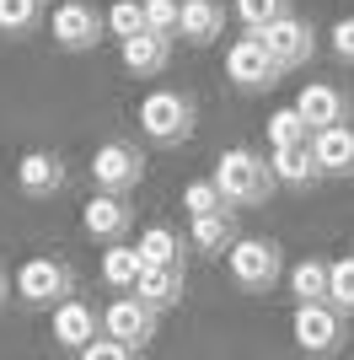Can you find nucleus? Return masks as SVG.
<instances>
[{
	"instance_id": "f257e3e1",
	"label": "nucleus",
	"mask_w": 354,
	"mask_h": 360,
	"mask_svg": "<svg viewBox=\"0 0 354 360\" xmlns=\"http://www.w3.org/2000/svg\"><path fill=\"white\" fill-rule=\"evenodd\" d=\"M215 188H221V199L231 210H258V205L274 199L280 178H274V167H268L263 150L231 146V150H221V162H215Z\"/></svg>"
},
{
	"instance_id": "f03ea898",
	"label": "nucleus",
	"mask_w": 354,
	"mask_h": 360,
	"mask_svg": "<svg viewBox=\"0 0 354 360\" xmlns=\"http://www.w3.org/2000/svg\"><path fill=\"white\" fill-rule=\"evenodd\" d=\"M225 269H231L236 290L268 296L284 274V253H280V242H268V237H236L231 248H225Z\"/></svg>"
},
{
	"instance_id": "7ed1b4c3",
	"label": "nucleus",
	"mask_w": 354,
	"mask_h": 360,
	"mask_svg": "<svg viewBox=\"0 0 354 360\" xmlns=\"http://www.w3.org/2000/svg\"><path fill=\"white\" fill-rule=\"evenodd\" d=\"M140 129H145V140H156V146H183V140L193 135V119H199V108H193L188 91L177 86H156L140 97Z\"/></svg>"
},
{
	"instance_id": "20e7f679",
	"label": "nucleus",
	"mask_w": 354,
	"mask_h": 360,
	"mask_svg": "<svg viewBox=\"0 0 354 360\" xmlns=\"http://www.w3.org/2000/svg\"><path fill=\"white\" fill-rule=\"evenodd\" d=\"M290 333L306 355H343L349 349V312H339L333 301H295Z\"/></svg>"
},
{
	"instance_id": "39448f33",
	"label": "nucleus",
	"mask_w": 354,
	"mask_h": 360,
	"mask_svg": "<svg viewBox=\"0 0 354 360\" xmlns=\"http://www.w3.org/2000/svg\"><path fill=\"white\" fill-rule=\"evenodd\" d=\"M11 296L22 301V307L48 312V307H59L65 296H75V269L65 258H27L11 280Z\"/></svg>"
},
{
	"instance_id": "423d86ee",
	"label": "nucleus",
	"mask_w": 354,
	"mask_h": 360,
	"mask_svg": "<svg viewBox=\"0 0 354 360\" xmlns=\"http://www.w3.org/2000/svg\"><path fill=\"white\" fill-rule=\"evenodd\" d=\"M107 32V11H97L91 0H59L54 16H48V38H54L65 54H91Z\"/></svg>"
},
{
	"instance_id": "0eeeda50",
	"label": "nucleus",
	"mask_w": 354,
	"mask_h": 360,
	"mask_svg": "<svg viewBox=\"0 0 354 360\" xmlns=\"http://www.w3.org/2000/svg\"><path fill=\"white\" fill-rule=\"evenodd\" d=\"M225 75H231L236 91H247V97H258V91H274L284 81L280 60L268 54L263 44H258V32H247V38H236L231 49H225Z\"/></svg>"
},
{
	"instance_id": "6e6552de",
	"label": "nucleus",
	"mask_w": 354,
	"mask_h": 360,
	"mask_svg": "<svg viewBox=\"0 0 354 360\" xmlns=\"http://www.w3.org/2000/svg\"><path fill=\"white\" fill-rule=\"evenodd\" d=\"M258 44L280 60V70L290 75V70H301V65L317 54V32H311V22H301L295 11H284V16H274V22H263L258 27Z\"/></svg>"
},
{
	"instance_id": "1a4fd4ad",
	"label": "nucleus",
	"mask_w": 354,
	"mask_h": 360,
	"mask_svg": "<svg viewBox=\"0 0 354 360\" xmlns=\"http://www.w3.org/2000/svg\"><path fill=\"white\" fill-rule=\"evenodd\" d=\"M145 178V156L129 146V140H103L91 150V183L107 188V194H134Z\"/></svg>"
},
{
	"instance_id": "9d476101",
	"label": "nucleus",
	"mask_w": 354,
	"mask_h": 360,
	"mask_svg": "<svg viewBox=\"0 0 354 360\" xmlns=\"http://www.w3.org/2000/svg\"><path fill=\"white\" fill-rule=\"evenodd\" d=\"M156 307H145V301L134 296V290H118L113 301L103 307V333H113V339H124V345L140 355V349L156 339Z\"/></svg>"
},
{
	"instance_id": "9b49d317",
	"label": "nucleus",
	"mask_w": 354,
	"mask_h": 360,
	"mask_svg": "<svg viewBox=\"0 0 354 360\" xmlns=\"http://www.w3.org/2000/svg\"><path fill=\"white\" fill-rule=\"evenodd\" d=\"M48 333H54L59 349L81 355V349L103 333V307H91V301H81V296H65L59 307H48Z\"/></svg>"
},
{
	"instance_id": "f8f14e48",
	"label": "nucleus",
	"mask_w": 354,
	"mask_h": 360,
	"mask_svg": "<svg viewBox=\"0 0 354 360\" xmlns=\"http://www.w3.org/2000/svg\"><path fill=\"white\" fill-rule=\"evenodd\" d=\"M134 226V205L129 194H107V188H97V194L86 199V210H81V231H86L91 242H124Z\"/></svg>"
},
{
	"instance_id": "ddd939ff",
	"label": "nucleus",
	"mask_w": 354,
	"mask_h": 360,
	"mask_svg": "<svg viewBox=\"0 0 354 360\" xmlns=\"http://www.w3.org/2000/svg\"><path fill=\"white\" fill-rule=\"evenodd\" d=\"M295 108H301V119H306L311 129H327V124H354L349 91L333 86V81H306V86H301V97H295Z\"/></svg>"
},
{
	"instance_id": "4468645a",
	"label": "nucleus",
	"mask_w": 354,
	"mask_h": 360,
	"mask_svg": "<svg viewBox=\"0 0 354 360\" xmlns=\"http://www.w3.org/2000/svg\"><path fill=\"white\" fill-rule=\"evenodd\" d=\"M65 183H70V172H65V156H54V150H27L16 162V188L27 199H54L65 194Z\"/></svg>"
},
{
	"instance_id": "2eb2a0df",
	"label": "nucleus",
	"mask_w": 354,
	"mask_h": 360,
	"mask_svg": "<svg viewBox=\"0 0 354 360\" xmlns=\"http://www.w3.org/2000/svg\"><path fill=\"white\" fill-rule=\"evenodd\" d=\"M236 237H242V226H236V210H231V205L204 210V215H188V248H193L199 258H221Z\"/></svg>"
},
{
	"instance_id": "dca6fc26",
	"label": "nucleus",
	"mask_w": 354,
	"mask_h": 360,
	"mask_svg": "<svg viewBox=\"0 0 354 360\" xmlns=\"http://www.w3.org/2000/svg\"><path fill=\"white\" fill-rule=\"evenodd\" d=\"M118 60H124V70H129L134 81H150V75H162L166 65H172V38L145 27V32H134V38L118 44Z\"/></svg>"
},
{
	"instance_id": "f3484780",
	"label": "nucleus",
	"mask_w": 354,
	"mask_h": 360,
	"mask_svg": "<svg viewBox=\"0 0 354 360\" xmlns=\"http://www.w3.org/2000/svg\"><path fill=\"white\" fill-rule=\"evenodd\" d=\"M311 156L322 167V178H354V124L311 129Z\"/></svg>"
},
{
	"instance_id": "a211bd4d",
	"label": "nucleus",
	"mask_w": 354,
	"mask_h": 360,
	"mask_svg": "<svg viewBox=\"0 0 354 360\" xmlns=\"http://www.w3.org/2000/svg\"><path fill=\"white\" fill-rule=\"evenodd\" d=\"M268 167H274L280 188H295V194H306V188L322 183V167L311 156V140H301V146H274L268 150Z\"/></svg>"
},
{
	"instance_id": "6ab92c4d",
	"label": "nucleus",
	"mask_w": 354,
	"mask_h": 360,
	"mask_svg": "<svg viewBox=\"0 0 354 360\" xmlns=\"http://www.w3.org/2000/svg\"><path fill=\"white\" fill-rule=\"evenodd\" d=\"M134 296L145 301V307H156V312H172V307H183V296H188V280H183L177 264H145L140 280H134Z\"/></svg>"
},
{
	"instance_id": "aec40b11",
	"label": "nucleus",
	"mask_w": 354,
	"mask_h": 360,
	"mask_svg": "<svg viewBox=\"0 0 354 360\" xmlns=\"http://www.w3.org/2000/svg\"><path fill=\"white\" fill-rule=\"evenodd\" d=\"M225 32V11L215 6V0H183V11H177V38L193 49H209L221 44Z\"/></svg>"
},
{
	"instance_id": "412c9836",
	"label": "nucleus",
	"mask_w": 354,
	"mask_h": 360,
	"mask_svg": "<svg viewBox=\"0 0 354 360\" xmlns=\"http://www.w3.org/2000/svg\"><path fill=\"white\" fill-rule=\"evenodd\" d=\"M134 248H140V258H145V264H177V269L188 264V237H177L172 226H145Z\"/></svg>"
},
{
	"instance_id": "4be33fe9",
	"label": "nucleus",
	"mask_w": 354,
	"mask_h": 360,
	"mask_svg": "<svg viewBox=\"0 0 354 360\" xmlns=\"http://www.w3.org/2000/svg\"><path fill=\"white\" fill-rule=\"evenodd\" d=\"M140 269H145L140 248H129V242H107V253H103V285L107 290H134Z\"/></svg>"
},
{
	"instance_id": "5701e85b",
	"label": "nucleus",
	"mask_w": 354,
	"mask_h": 360,
	"mask_svg": "<svg viewBox=\"0 0 354 360\" xmlns=\"http://www.w3.org/2000/svg\"><path fill=\"white\" fill-rule=\"evenodd\" d=\"M44 27V0H0V32L6 38H32Z\"/></svg>"
},
{
	"instance_id": "b1692460",
	"label": "nucleus",
	"mask_w": 354,
	"mask_h": 360,
	"mask_svg": "<svg viewBox=\"0 0 354 360\" xmlns=\"http://www.w3.org/2000/svg\"><path fill=\"white\" fill-rule=\"evenodd\" d=\"M290 290L295 301H327V264L322 258H301L290 269Z\"/></svg>"
},
{
	"instance_id": "393cba45",
	"label": "nucleus",
	"mask_w": 354,
	"mask_h": 360,
	"mask_svg": "<svg viewBox=\"0 0 354 360\" xmlns=\"http://www.w3.org/2000/svg\"><path fill=\"white\" fill-rule=\"evenodd\" d=\"M263 135L268 146H301V140H311V124L301 119V108H280V113H268Z\"/></svg>"
},
{
	"instance_id": "a878e982",
	"label": "nucleus",
	"mask_w": 354,
	"mask_h": 360,
	"mask_svg": "<svg viewBox=\"0 0 354 360\" xmlns=\"http://www.w3.org/2000/svg\"><path fill=\"white\" fill-rule=\"evenodd\" d=\"M107 32H113L118 44L134 38V32H145V0H113L107 6Z\"/></svg>"
},
{
	"instance_id": "bb28decb",
	"label": "nucleus",
	"mask_w": 354,
	"mask_h": 360,
	"mask_svg": "<svg viewBox=\"0 0 354 360\" xmlns=\"http://www.w3.org/2000/svg\"><path fill=\"white\" fill-rule=\"evenodd\" d=\"M327 301L339 307V312L354 317V258H339V264H327Z\"/></svg>"
},
{
	"instance_id": "cd10ccee",
	"label": "nucleus",
	"mask_w": 354,
	"mask_h": 360,
	"mask_svg": "<svg viewBox=\"0 0 354 360\" xmlns=\"http://www.w3.org/2000/svg\"><path fill=\"white\" fill-rule=\"evenodd\" d=\"M225 199H221V188H215V178H193L188 188H183V210L188 215H204V210H221Z\"/></svg>"
},
{
	"instance_id": "c85d7f7f",
	"label": "nucleus",
	"mask_w": 354,
	"mask_h": 360,
	"mask_svg": "<svg viewBox=\"0 0 354 360\" xmlns=\"http://www.w3.org/2000/svg\"><path fill=\"white\" fill-rule=\"evenodd\" d=\"M284 11H290V0H236V16L247 22V32H258L263 22H274Z\"/></svg>"
},
{
	"instance_id": "c756f323",
	"label": "nucleus",
	"mask_w": 354,
	"mask_h": 360,
	"mask_svg": "<svg viewBox=\"0 0 354 360\" xmlns=\"http://www.w3.org/2000/svg\"><path fill=\"white\" fill-rule=\"evenodd\" d=\"M177 0H145V27L150 32H166V38H177Z\"/></svg>"
},
{
	"instance_id": "7c9ffc66",
	"label": "nucleus",
	"mask_w": 354,
	"mask_h": 360,
	"mask_svg": "<svg viewBox=\"0 0 354 360\" xmlns=\"http://www.w3.org/2000/svg\"><path fill=\"white\" fill-rule=\"evenodd\" d=\"M81 355H86V360H129L134 349L124 345V339H113V333H97V339H91V345L81 349Z\"/></svg>"
},
{
	"instance_id": "2f4dec72",
	"label": "nucleus",
	"mask_w": 354,
	"mask_h": 360,
	"mask_svg": "<svg viewBox=\"0 0 354 360\" xmlns=\"http://www.w3.org/2000/svg\"><path fill=\"white\" fill-rule=\"evenodd\" d=\"M333 54H339L343 65H354V16H343L339 27H333Z\"/></svg>"
},
{
	"instance_id": "473e14b6",
	"label": "nucleus",
	"mask_w": 354,
	"mask_h": 360,
	"mask_svg": "<svg viewBox=\"0 0 354 360\" xmlns=\"http://www.w3.org/2000/svg\"><path fill=\"white\" fill-rule=\"evenodd\" d=\"M6 290H11V285H6V269H0V307H6Z\"/></svg>"
},
{
	"instance_id": "72a5a7b5",
	"label": "nucleus",
	"mask_w": 354,
	"mask_h": 360,
	"mask_svg": "<svg viewBox=\"0 0 354 360\" xmlns=\"http://www.w3.org/2000/svg\"><path fill=\"white\" fill-rule=\"evenodd\" d=\"M349 258H354V248H349Z\"/></svg>"
},
{
	"instance_id": "f704fd0d",
	"label": "nucleus",
	"mask_w": 354,
	"mask_h": 360,
	"mask_svg": "<svg viewBox=\"0 0 354 360\" xmlns=\"http://www.w3.org/2000/svg\"><path fill=\"white\" fill-rule=\"evenodd\" d=\"M349 16H354V11H349Z\"/></svg>"
}]
</instances>
